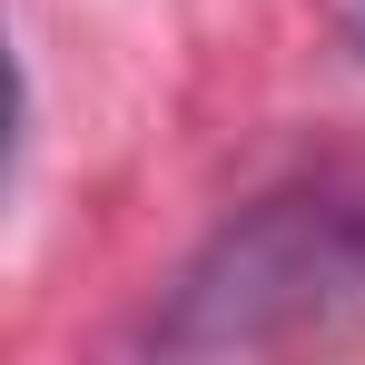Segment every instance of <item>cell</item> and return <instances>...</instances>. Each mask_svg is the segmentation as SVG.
I'll return each mask as SVG.
<instances>
[{
    "mask_svg": "<svg viewBox=\"0 0 365 365\" xmlns=\"http://www.w3.org/2000/svg\"><path fill=\"white\" fill-rule=\"evenodd\" d=\"M346 316H365V178L326 168V178L267 187L197 247L168 306L148 316V346L158 356H257V346L326 336Z\"/></svg>",
    "mask_w": 365,
    "mask_h": 365,
    "instance_id": "obj_1",
    "label": "cell"
}]
</instances>
